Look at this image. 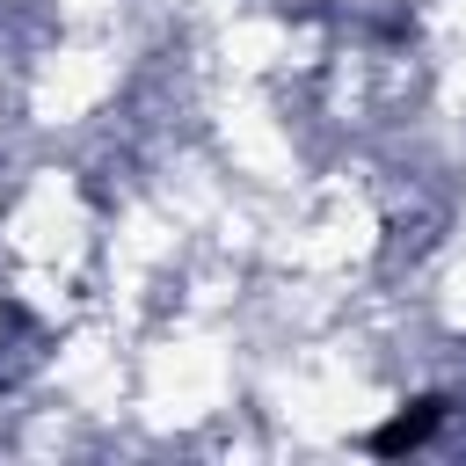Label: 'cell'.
<instances>
[{
    "label": "cell",
    "mask_w": 466,
    "mask_h": 466,
    "mask_svg": "<svg viewBox=\"0 0 466 466\" xmlns=\"http://www.w3.org/2000/svg\"><path fill=\"white\" fill-rule=\"evenodd\" d=\"M437 415H444V400H415V415H400V422H386V430H379L371 444H379V451H400V444H422Z\"/></svg>",
    "instance_id": "1"
}]
</instances>
